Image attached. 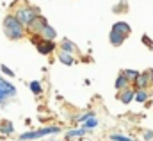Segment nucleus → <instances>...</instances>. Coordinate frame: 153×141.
<instances>
[{
    "mask_svg": "<svg viewBox=\"0 0 153 141\" xmlns=\"http://www.w3.org/2000/svg\"><path fill=\"white\" fill-rule=\"evenodd\" d=\"M4 32L7 34L9 39H22L25 34V25L14 16V14H9L4 18Z\"/></svg>",
    "mask_w": 153,
    "mask_h": 141,
    "instance_id": "f257e3e1",
    "label": "nucleus"
},
{
    "mask_svg": "<svg viewBox=\"0 0 153 141\" xmlns=\"http://www.w3.org/2000/svg\"><path fill=\"white\" fill-rule=\"evenodd\" d=\"M14 16L25 25V27H29L30 25V22L38 16V9L36 7H29V5H23V7H18L16 11H14Z\"/></svg>",
    "mask_w": 153,
    "mask_h": 141,
    "instance_id": "f03ea898",
    "label": "nucleus"
},
{
    "mask_svg": "<svg viewBox=\"0 0 153 141\" xmlns=\"http://www.w3.org/2000/svg\"><path fill=\"white\" fill-rule=\"evenodd\" d=\"M61 129L52 125V127H45V129H39L36 132H23L20 136V141H25V140H38V138H43V136H48V134H59Z\"/></svg>",
    "mask_w": 153,
    "mask_h": 141,
    "instance_id": "7ed1b4c3",
    "label": "nucleus"
},
{
    "mask_svg": "<svg viewBox=\"0 0 153 141\" xmlns=\"http://www.w3.org/2000/svg\"><path fill=\"white\" fill-rule=\"evenodd\" d=\"M48 23H46V20L41 16V14H38L32 22H30V25H29V31L32 32V34H38V36H41V32H43V29L46 27Z\"/></svg>",
    "mask_w": 153,
    "mask_h": 141,
    "instance_id": "20e7f679",
    "label": "nucleus"
},
{
    "mask_svg": "<svg viewBox=\"0 0 153 141\" xmlns=\"http://www.w3.org/2000/svg\"><path fill=\"white\" fill-rule=\"evenodd\" d=\"M150 82H153V70H146L143 73H139V77L135 79V86L139 89H144Z\"/></svg>",
    "mask_w": 153,
    "mask_h": 141,
    "instance_id": "39448f33",
    "label": "nucleus"
},
{
    "mask_svg": "<svg viewBox=\"0 0 153 141\" xmlns=\"http://www.w3.org/2000/svg\"><path fill=\"white\" fill-rule=\"evenodd\" d=\"M125 38H126V34H125V32H121V31H117V29H114V27H112L109 39H111V43H112L114 46H119V45L125 41Z\"/></svg>",
    "mask_w": 153,
    "mask_h": 141,
    "instance_id": "423d86ee",
    "label": "nucleus"
},
{
    "mask_svg": "<svg viewBox=\"0 0 153 141\" xmlns=\"http://www.w3.org/2000/svg\"><path fill=\"white\" fill-rule=\"evenodd\" d=\"M0 89H2L7 97H14V95H16V88H14L13 84H9L7 80H4L2 77H0Z\"/></svg>",
    "mask_w": 153,
    "mask_h": 141,
    "instance_id": "0eeeda50",
    "label": "nucleus"
},
{
    "mask_svg": "<svg viewBox=\"0 0 153 141\" xmlns=\"http://www.w3.org/2000/svg\"><path fill=\"white\" fill-rule=\"evenodd\" d=\"M53 48H55V43H53V41H50V39H45L41 45H38V50L41 52V54H45V56H46V54H50Z\"/></svg>",
    "mask_w": 153,
    "mask_h": 141,
    "instance_id": "6e6552de",
    "label": "nucleus"
},
{
    "mask_svg": "<svg viewBox=\"0 0 153 141\" xmlns=\"http://www.w3.org/2000/svg\"><path fill=\"white\" fill-rule=\"evenodd\" d=\"M135 98V93L132 91V89H121V93H119V100L123 102V104H128V102H132Z\"/></svg>",
    "mask_w": 153,
    "mask_h": 141,
    "instance_id": "1a4fd4ad",
    "label": "nucleus"
},
{
    "mask_svg": "<svg viewBox=\"0 0 153 141\" xmlns=\"http://www.w3.org/2000/svg\"><path fill=\"white\" fill-rule=\"evenodd\" d=\"M41 38H43V39H50V41H53V39L57 38V31H55L53 27L46 25V27L43 29V32H41Z\"/></svg>",
    "mask_w": 153,
    "mask_h": 141,
    "instance_id": "9d476101",
    "label": "nucleus"
},
{
    "mask_svg": "<svg viewBox=\"0 0 153 141\" xmlns=\"http://www.w3.org/2000/svg\"><path fill=\"white\" fill-rule=\"evenodd\" d=\"M87 127H82V129H76V130H70V132H66V140H73V138H78V136H84V134H87Z\"/></svg>",
    "mask_w": 153,
    "mask_h": 141,
    "instance_id": "9b49d317",
    "label": "nucleus"
},
{
    "mask_svg": "<svg viewBox=\"0 0 153 141\" xmlns=\"http://www.w3.org/2000/svg\"><path fill=\"white\" fill-rule=\"evenodd\" d=\"M59 61H61L62 64H73V63H75L73 56H71L70 52H64V50H62V52L59 54Z\"/></svg>",
    "mask_w": 153,
    "mask_h": 141,
    "instance_id": "f8f14e48",
    "label": "nucleus"
},
{
    "mask_svg": "<svg viewBox=\"0 0 153 141\" xmlns=\"http://www.w3.org/2000/svg\"><path fill=\"white\" fill-rule=\"evenodd\" d=\"M61 48L64 50V52H70V54H75L76 52V46L73 41H70V39H64L62 43H61Z\"/></svg>",
    "mask_w": 153,
    "mask_h": 141,
    "instance_id": "ddd939ff",
    "label": "nucleus"
},
{
    "mask_svg": "<svg viewBox=\"0 0 153 141\" xmlns=\"http://www.w3.org/2000/svg\"><path fill=\"white\" fill-rule=\"evenodd\" d=\"M128 82H130V80L125 77V73H121V75L116 79V89H119V91H121V89H125V88L128 86Z\"/></svg>",
    "mask_w": 153,
    "mask_h": 141,
    "instance_id": "4468645a",
    "label": "nucleus"
},
{
    "mask_svg": "<svg viewBox=\"0 0 153 141\" xmlns=\"http://www.w3.org/2000/svg\"><path fill=\"white\" fill-rule=\"evenodd\" d=\"M14 130V125L11 122H0V132L2 134H11Z\"/></svg>",
    "mask_w": 153,
    "mask_h": 141,
    "instance_id": "2eb2a0df",
    "label": "nucleus"
},
{
    "mask_svg": "<svg viewBox=\"0 0 153 141\" xmlns=\"http://www.w3.org/2000/svg\"><path fill=\"white\" fill-rule=\"evenodd\" d=\"M112 27H114V29H117V31H121V32H125L126 36L130 34V25H128L126 22H117V23H114Z\"/></svg>",
    "mask_w": 153,
    "mask_h": 141,
    "instance_id": "dca6fc26",
    "label": "nucleus"
},
{
    "mask_svg": "<svg viewBox=\"0 0 153 141\" xmlns=\"http://www.w3.org/2000/svg\"><path fill=\"white\" fill-rule=\"evenodd\" d=\"M135 100H137V102H146V100H148V93H146L144 89H139V91L135 93Z\"/></svg>",
    "mask_w": 153,
    "mask_h": 141,
    "instance_id": "f3484780",
    "label": "nucleus"
},
{
    "mask_svg": "<svg viewBox=\"0 0 153 141\" xmlns=\"http://www.w3.org/2000/svg\"><path fill=\"white\" fill-rule=\"evenodd\" d=\"M123 73H125V77H126L128 80H135V79L139 77V71H135V70H125Z\"/></svg>",
    "mask_w": 153,
    "mask_h": 141,
    "instance_id": "a211bd4d",
    "label": "nucleus"
},
{
    "mask_svg": "<svg viewBox=\"0 0 153 141\" xmlns=\"http://www.w3.org/2000/svg\"><path fill=\"white\" fill-rule=\"evenodd\" d=\"M30 89H32V93L39 95V93H41V82H39V80H32V82H30Z\"/></svg>",
    "mask_w": 153,
    "mask_h": 141,
    "instance_id": "6ab92c4d",
    "label": "nucleus"
},
{
    "mask_svg": "<svg viewBox=\"0 0 153 141\" xmlns=\"http://www.w3.org/2000/svg\"><path fill=\"white\" fill-rule=\"evenodd\" d=\"M98 125V120L94 118V116H91L89 120H85V123H84V127H87V129H93V127H96Z\"/></svg>",
    "mask_w": 153,
    "mask_h": 141,
    "instance_id": "aec40b11",
    "label": "nucleus"
},
{
    "mask_svg": "<svg viewBox=\"0 0 153 141\" xmlns=\"http://www.w3.org/2000/svg\"><path fill=\"white\" fill-rule=\"evenodd\" d=\"M0 70L4 71V73H5V75H7V77H14V71L11 70V68H7V66H5V64H0Z\"/></svg>",
    "mask_w": 153,
    "mask_h": 141,
    "instance_id": "412c9836",
    "label": "nucleus"
},
{
    "mask_svg": "<svg viewBox=\"0 0 153 141\" xmlns=\"http://www.w3.org/2000/svg\"><path fill=\"white\" fill-rule=\"evenodd\" d=\"M111 140H112V141H130V138L121 136V134H112V136H111Z\"/></svg>",
    "mask_w": 153,
    "mask_h": 141,
    "instance_id": "4be33fe9",
    "label": "nucleus"
},
{
    "mask_svg": "<svg viewBox=\"0 0 153 141\" xmlns=\"http://www.w3.org/2000/svg\"><path fill=\"white\" fill-rule=\"evenodd\" d=\"M91 116H94V112H85V114H82V116H78L76 120H78V122H85V120H89Z\"/></svg>",
    "mask_w": 153,
    "mask_h": 141,
    "instance_id": "5701e85b",
    "label": "nucleus"
},
{
    "mask_svg": "<svg viewBox=\"0 0 153 141\" xmlns=\"http://www.w3.org/2000/svg\"><path fill=\"white\" fill-rule=\"evenodd\" d=\"M7 98H9V97H7V95L0 89V104H5V100H7Z\"/></svg>",
    "mask_w": 153,
    "mask_h": 141,
    "instance_id": "b1692460",
    "label": "nucleus"
},
{
    "mask_svg": "<svg viewBox=\"0 0 153 141\" xmlns=\"http://www.w3.org/2000/svg\"><path fill=\"white\" fill-rule=\"evenodd\" d=\"M153 138V132H144V140L146 141H150Z\"/></svg>",
    "mask_w": 153,
    "mask_h": 141,
    "instance_id": "393cba45",
    "label": "nucleus"
}]
</instances>
